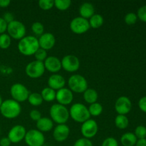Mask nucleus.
<instances>
[{
    "label": "nucleus",
    "mask_w": 146,
    "mask_h": 146,
    "mask_svg": "<svg viewBox=\"0 0 146 146\" xmlns=\"http://www.w3.org/2000/svg\"><path fill=\"white\" fill-rule=\"evenodd\" d=\"M38 38L34 36H25L18 43V50L24 56H32L39 48Z\"/></svg>",
    "instance_id": "1"
},
{
    "label": "nucleus",
    "mask_w": 146,
    "mask_h": 146,
    "mask_svg": "<svg viewBox=\"0 0 146 146\" xmlns=\"http://www.w3.org/2000/svg\"><path fill=\"white\" fill-rule=\"evenodd\" d=\"M21 112V106L19 103L13 99L5 100L0 107V113L4 118L13 119L17 118Z\"/></svg>",
    "instance_id": "2"
},
{
    "label": "nucleus",
    "mask_w": 146,
    "mask_h": 146,
    "mask_svg": "<svg viewBox=\"0 0 146 146\" xmlns=\"http://www.w3.org/2000/svg\"><path fill=\"white\" fill-rule=\"evenodd\" d=\"M49 114L53 122L56 123L58 125L65 124L70 117L69 111L66 107L58 104L51 106L49 110Z\"/></svg>",
    "instance_id": "3"
},
{
    "label": "nucleus",
    "mask_w": 146,
    "mask_h": 146,
    "mask_svg": "<svg viewBox=\"0 0 146 146\" xmlns=\"http://www.w3.org/2000/svg\"><path fill=\"white\" fill-rule=\"evenodd\" d=\"M69 115L75 122L80 123L88 121L91 117L88 108L84 104L80 103H76L71 106L69 110Z\"/></svg>",
    "instance_id": "4"
},
{
    "label": "nucleus",
    "mask_w": 146,
    "mask_h": 146,
    "mask_svg": "<svg viewBox=\"0 0 146 146\" xmlns=\"http://www.w3.org/2000/svg\"><path fill=\"white\" fill-rule=\"evenodd\" d=\"M69 89L76 94H82L88 88V82L84 76L80 74H74L68 80Z\"/></svg>",
    "instance_id": "5"
},
{
    "label": "nucleus",
    "mask_w": 146,
    "mask_h": 146,
    "mask_svg": "<svg viewBox=\"0 0 146 146\" xmlns=\"http://www.w3.org/2000/svg\"><path fill=\"white\" fill-rule=\"evenodd\" d=\"M7 33L11 38L21 40L26 36V27L22 22L18 20H14L7 25Z\"/></svg>",
    "instance_id": "6"
},
{
    "label": "nucleus",
    "mask_w": 146,
    "mask_h": 146,
    "mask_svg": "<svg viewBox=\"0 0 146 146\" xmlns=\"http://www.w3.org/2000/svg\"><path fill=\"white\" fill-rule=\"evenodd\" d=\"M10 94L12 99L19 104L28 100L29 96L30 94L27 87L19 83H17L11 86L10 88Z\"/></svg>",
    "instance_id": "7"
},
{
    "label": "nucleus",
    "mask_w": 146,
    "mask_h": 146,
    "mask_svg": "<svg viewBox=\"0 0 146 146\" xmlns=\"http://www.w3.org/2000/svg\"><path fill=\"white\" fill-rule=\"evenodd\" d=\"M24 141L28 146H42L44 145L45 137L41 131L37 129H31L27 131Z\"/></svg>",
    "instance_id": "8"
},
{
    "label": "nucleus",
    "mask_w": 146,
    "mask_h": 146,
    "mask_svg": "<svg viewBox=\"0 0 146 146\" xmlns=\"http://www.w3.org/2000/svg\"><path fill=\"white\" fill-rule=\"evenodd\" d=\"M45 70L44 62L35 60L27 64L25 68V73L29 78H38L42 76Z\"/></svg>",
    "instance_id": "9"
},
{
    "label": "nucleus",
    "mask_w": 146,
    "mask_h": 146,
    "mask_svg": "<svg viewBox=\"0 0 146 146\" xmlns=\"http://www.w3.org/2000/svg\"><path fill=\"white\" fill-rule=\"evenodd\" d=\"M90 25L88 19L81 17H75L70 23V29L76 34H83L89 30Z\"/></svg>",
    "instance_id": "10"
},
{
    "label": "nucleus",
    "mask_w": 146,
    "mask_h": 146,
    "mask_svg": "<svg viewBox=\"0 0 146 146\" xmlns=\"http://www.w3.org/2000/svg\"><path fill=\"white\" fill-rule=\"evenodd\" d=\"M61 68L67 72H76L80 67V61L77 56L72 54L65 56L61 60Z\"/></svg>",
    "instance_id": "11"
},
{
    "label": "nucleus",
    "mask_w": 146,
    "mask_h": 146,
    "mask_svg": "<svg viewBox=\"0 0 146 146\" xmlns=\"http://www.w3.org/2000/svg\"><path fill=\"white\" fill-rule=\"evenodd\" d=\"M98 131V123L93 119H88V121L83 123L81 127V132L84 138L91 139L97 134Z\"/></svg>",
    "instance_id": "12"
},
{
    "label": "nucleus",
    "mask_w": 146,
    "mask_h": 146,
    "mask_svg": "<svg viewBox=\"0 0 146 146\" xmlns=\"http://www.w3.org/2000/svg\"><path fill=\"white\" fill-rule=\"evenodd\" d=\"M27 131L21 125H16L9 131L7 138L9 139L11 143H19L24 140Z\"/></svg>",
    "instance_id": "13"
},
{
    "label": "nucleus",
    "mask_w": 146,
    "mask_h": 146,
    "mask_svg": "<svg viewBox=\"0 0 146 146\" xmlns=\"http://www.w3.org/2000/svg\"><path fill=\"white\" fill-rule=\"evenodd\" d=\"M56 100L58 104L66 106L72 103L73 100H74V94L69 88L64 87L56 91Z\"/></svg>",
    "instance_id": "14"
},
{
    "label": "nucleus",
    "mask_w": 146,
    "mask_h": 146,
    "mask_svg": "<svg viewBox=\"0 0 146 146\" xmlns=\"http://www.w3.org/2000/svg\"><path fill=\"white\" fill-rule=\"evenodd\" d=\"M132 108V103L131 100L126 96H121L116 100L115 103V111L118 115L128 114Z\"/></svg>",
    "instance_id": "15"
},
{
    "label": "nucleus",
    "mask_w": 146,
    "mask_h": 146,
    "mask_svg": "<svg viewBox=\"0 0 146 146\" xmlns=\"http://www.w3.org/2000/svg\"><path fill=\"white\" fill-rule=\"evenodd\" d=\"M38 41L40 48L45 51L51 49L56 44L55 36L54 34L49 32L44 33L42 35L40 36Z\"/></svg>",
    "instance_id": "16"
},
{
    "label": "nucleus",
    "mask_w": 146,
    "mask_h": 146,
    "mask_svg": "<svg viewBox=\"0 0 146 146\" xmlns=\"http://www.w3.org/2000/svg\"><path fill=\"white\" fill-rule=\"evenodd\" d=\"M70 133V128L66 124H60L56 126L53 132L54 139L57 142H64L68 138Z\"/></svg>",
    "instance_id": "17"
},
{
    "label": "nucleus",
    "mask_w": 146,
    "mask_h": 146,
    "mask_svg": "<svg viewBox=\"0 0 146 146\" xmlns=\"http://www.w3.org/2000/svg\"><path fill=\"white\" fill-rule=\"evenodd\" d=\"M45 69L53 74H56L61 69V61L58 57L50 56L44 61Z\"/></svg>",
    "instance_id": "18"
},
{
    "label": "nucleus",
    "mask_w": 146,
    "mask_h": 146,
    "mask_svg": "<svg viewBox=\"0 0 146 146\" xmlns=\"http://www.w3.org/2000/svg\"><path fill=\"white\" fill-rule=\"evenodd\" d=\"M66 85V80L64 77L59 74H54L50 76L48 79V86L49 88L54 91H58L64 88Z\"/></svg>",
    "instance_id": "19"
},
{
    "label": "nucleus",
    "mask_w": 146,
    "mask_h": 146,
    "mask_svg": "<svg viewBox=\"0 0 146 146\" xmlns=\"http://www.w3.org/2000/svg\"><path fill=\"white\" fill-rule=\"evenodd\" d=\"M54 127V122L52 120L47 117H41L36 121L37 130L41 133H47L51 131Z\"/></svg>",
    "instance_id": "20"
},
{
    "label": "nucleus",
    "mask_w": 146,
    "mask_h": 146,
    "mask_svg": "<svg viewBox=\"0 0 146 146\" xmlns=\"http://www.w3.org/2000/svg\"><path fill=\"white\" fill-rule=\"evenodd\" d=\"M95 9L94 5L89 2L83 3L79 8V14L81 17L88 19L94 14Z\"/></svg>",
    "instance_id": "21"
},
{
    "label": "nucleus",
    "mask_w": 146,
    "mask_h": 146,
    "mask_svg": "<svg viewBox=\"0 0 146 146\" xmlns=\"http://www.w3.org/2000/svg\"><path fill=\"white\" fill-rule=\"evenodd\" d=\"M84 99L86 103L89 104L97 102L98 94L97 91L94 88H87L84 93Z\"/></svg>",
    "instance_id": "22"
},
{
    "label": "nucleus",
    "mask_w": 146,
    "mask_h": 146,
    "mask_svg": "<svg viewBox=\"0 0 146 146\" xmlns=\"http://www.w3.org/2000/svg\"><path fill=\"white\" fill-rule=\"evenodd\" d=\"M137 141L138 139L133 133H125L121 138V143L123 146H134Z\"/></svg>",
    "instance_id": "23"
},
{
    "label": "nucleus",
    "mask_w": 146,
    "mask_h": 146,
    "mask_svg": "<svg viewBox=\"0 0 146 146\" xmlns=\"http://www.w3.org/2000/svg\"><path fill=\"white\" fill-rule=\"evenodd\" d=\"M56 91H54L52 88L49 87H46L41 91V96L44 101L51 102L56 99Z\"/></svg>",
    "instance_id": "24"
},
{
    "label": "nucleus",
    "mask_w": 146,
    "mask_h": 146,
    "mask_svg": "<svg viewBox=\"0 0 146 146\" xmlns=\"http://www.w3.org/2000/svg\"><path fill=\"white\" fill-rule=\"evenodd\" d=\"M88 22H89L90 27H91L92 29H98L104 24V17L101 14H94L89 19Z\"/></svg>",
    "instance_id": "25"
},
{
    "label": "nucleus",
    "mask_w": 146,
    "mask_h": 146,
    "mask_svg": "<svg viewBox=\"0 0 146 146\" xmlns=\"http://www.w3.org/2000/svg\"><path fill=\"white\" fill-rule=\"evenodd\" d=\"M115 125L119 129H125L129 125V120L125 115H118L115 118Z\"/></svg>",
    "instance_id": "26"
},
{
    "label": "nucleus",
    "mask_w": 146,
    "mask_h": 146,
    "mask_svg": "<svg viewBox=\"0 0 146 146\" xmlns=\"http://www.w3.org/2000/svg\"><path fill=\"white\" fill-rule=\"evenodd\" d=\"M28 101L33 106H38L41 105L43 104L44 100L41 97V94L32 93V94H30L29 96Z\"/></svg>",
    "instance_id": "27"
},
{
    "label": "nucleus",
    "mask_w": 146,
    "mask_h": 146,
    "mask_svg": "<svg viewBox=\"0 0 146 146\" xmlns=\"http://www.w3.org/2000/svg\"><path fill=\"white\" fill-rule=\"evenodd\" d=\"M90 115L92 116H99L103 112V106L99 103H94V104H90L89 107L88 108Z\"/></svg>",
    "instance_id": "28"
},
{
    "label": "nucleus",
    "mask_w": 146,
    "mask_h": 146,
    "mask_svg": "<svg viewBox=\"0 0 146 146\" xmlns=\"http://www.w3.org/2000/svg\"><path fill=\"white\" fill-rule=\"evenodd\" d=\"M71 5V0H55L54 7L60 11H66Z\"/></svg>",
    "instance_id": "29"
},
{
    "label": "nucleus",
    "mask_w": 146,
    "mask_h": 146,
    "mask_svg": "<svg viewBox=\"0 0 146 146\" xmlns=\"http://www.w3.org/2000/svg\"><path fill=\"white\" fill-rule=\"evenodd\" d=\"M11 38L7 34H0V48L7 49L11 46Z\"/></svg>",
    "instance_id": "30"
},
{
    "label": "nucleus",
    "mask_w": 146,
    "mask_h": 146,
    "mask_svg": "<svg viewBox=\"0 0 146 146\" xmlns=\"http://www.w3.org/2000/svg\"><path fill=\"white\" fill-rule=\"evenodd\" d=\"M31 31L37 36H40L44 33V26L39 21H36L31 25Z\"/></svg>",
    "instance_id": "31"
},
{
    "label": "nucleus",
    "mask_w": 146,
    "mask_h": 146,
    "mask_svg": "<svg viewBox=\"0 0 146 146\" xmlns=\"http://www.w3.org/2000/svg\"><path fill=\"white\" fill-rule=\"evenodd\" d=\"M38 7L44 11H47L54 7V0H40L38 1Z\"/></svg>",
    "instance_id": "32"
},
{
    "label": "nucleus",
    "mask_w": 146,
    "mask_h": 146,
    "mask_svg": "<svg viewBox=\"0 0 146 146\" xmlns=\"http://www.w3.org/2000/svg\"><path fill=\"white\" fill-rule=\"evenodd\" d=\"M135 135L137 139H144L146 138V128L144 125H138L135 129Z\"/></svg>",
    "instance_id": "33"
},
{
    "label": "nucleus",
    "mask_w": 146,
    "mask_h": 146,
    "mask_svg": "<svg viewBox=\"0 0 146 146\" xmlns=\"http://www.w3.org/2000/svg\"><path fill=\"white\" fill-rule=\"evenodd\" d=\"M137 20H138L137 14H135L133 12L128 13L125 16V18H124V21H125V24H128V25H133L136 23Z\"/></svg>",
    "instance_id": "34"
},
{
    "label": "nucleus",
    "mask_w": 146,
    "mask_h": 146,
    "mask_svg": "<svg viewBox=\"0 0 146 146\" xmlns=\"http://www.w3.org/2000/svg\"><path fill=\"white\" fill-rule=\"evenodd\" d=\"M34 55L36 60L38 61H41V62H44V61L46 59L47 57H48L46 51H45V50L42 49V48H38V49L36 51V53Z\"/></svg>",
    "instance_id": "35"
},
{
    "label": "nucleus",
    "mask_w": 146,
    "mask_h": 146,
    "mask_svg": "<svg viewBox=\"0 0 146 146\" xmlns=\"http://www.w3.org/2000/svg\"><path fill=\"white\" fill-rule=\"evenodd\" d=\"M74 146H93V143L90 139L85 138H81L77 140L74 143Z\"/></svg>",
    "instance_id": "36"
},
{
    "label": "nucleus",
    "mask_w": 146,
    "mask_h": 146,
    "mask_svg": "<svg viewBox=\"0 0 146 146\" xmlns=\"http://www.w3.org/2000/svg\"><path fill=\"white\" fill-rule=\"evenodd\" d=\"M101 146H118V143L115 138L108 137L103 141Z\"/></svg>",
    "instance_id": "37"
},
{
    "label": "nucleus",
    "mask_w": 146,
    "mask_h": 146,
    "mask_svg": "<svg viewBox=\"0 0 146 146\" xmlns=\"http://www.w3.org/2000/svg\"><path fill=\"white\" fill-rule=\"evenodd\" d=\"M137 17L140 20L146 23V5L143 6L138 9Z\"/></svg>",
    "instance_id": "38"
},
{
    "label": "nucleus",
    "mask_w": 146,
    "mask_h": 146,
    "mask_svg": "<svg viewBox=\"0 0 146 146\" xmlns=\"http://www.w3.org/2000/svg\"><path fill=\"white\" fill-rule=\"evenodd\" d=\"M29 117L32 121L36 122V121H38L41 118V113L38 110H31L29 113Z\"/></svg>",
    "instance_id": "39"
},
{
    "label": "nucleus",
    "mask_w": 146,
    "mask_h": 146,
    "mask_svg": "<svg viewBox=\"0 0 146 146\" xmlns=\"http://www.w3.org/2000/svg\"><path fill=\"white\" fill-rule=\"evenodd\" d=\"M138 107L143 112L146 113V96H143L138 101Z\"/></svg>",
    "instance_id": "40"
},
{
    "label": "nucleus",
    "mask_w": 146,
    "mask_h": 146,
    "mask_svg": "<svg viewBox=\"0 0 146 146\" xmlns=\"http://www.w3.org/2000/svg\"><path fill=\"white\" fill-rule=\"evenodd\" d=\"M7 25L8 24L3 19L2 17H0V34L5 33L7 29Z\"/></svg>",
    "instance_id": "41"
},
{
    "label": "nucleus",
    "mask_w": 146,
    "mask_h": 146,
    "mask_svg": "<svg viewBox=\"0 0 146 146\" xmlns=\"http://www.w3.org/2000/svg\"><path fill=\"white\" fill-rule=\"evenodd\" d=\"M3 19L7 23V24H9L11 21H14V15H13L10 12H7L3 15Z\"/></svg>",
    "instance_id": "42"
},
{
    "label": "nucleus",
    "mask_w": 146,
    "mask_h": 146,
    "mask_svg": "<svg viewBox=\"0 0 146 146\" xmlns=\"http://www.w3.org/2000/svg\"><path fill=\"white\" fill-rule=\"evenodd\" d=\"M11 143V141L7 137H4L0 140V146H10Z\"/></svg>",
    "instance_id": "43"
},
{
    "label": "nucleus",
    "mask_w": 146,
    "mask_h": 146,
    "mask_svg": "<svg viewBox=\"0 0 146 146\" xmlns=\"http://www.w3.org/2000/svg\"><path fill=\"white\" fill-rule=\"evenodd\" d=\"M11 4L10 0H0V8H6Z\"/></svg>",
    "instance_id": "44"
},
{
    "label": "nucleus",
    "mask_w": 146,
    "mask_h": 146,
    "mask_svg": "<svg viewBox=\"0 0 146 146\" xmlns=\"http://www.w3.org/2000/svg\"><path fill=\"white\" fill-rule=\"evenodd\" d=\"M135 146H146V138L138 140Z\"/></svg>",
    "instance_id": "45"
},
{
    "label": "nucleus",
    "mask_w": 146,
    "mask_h": 146,
    "mask_svg": "<svg viewBox=\"0 0 146 146\" xmlns=\"http://www.w3.org/2000/svg\"><path fill=\"white\" fill-rule=\"evenodd\" d=\"M2 102H3L2 98H1V95H0V107H1V104H2Z\"/></svg>",
    "instance_id": "46"
},
{
    "label": "nucleus",
    "mask_w": 146,
    "mask_h": 146,
    "mask_svg": "<svg viewBox=\"0 0 146 146\" xmlns=\"http://www.w3.org/2000/svg\"><path fill=\"white\" fill-rule=\"evenodd\" d=\"M42 146H48V145H42Z\"/></svg>",
    "instance_id": "47"
},
{
    "label": "nucleus",
    "mask_w": 146,
    "mask_h": 146,
    "mask_svg": "<svg viewBox=\"0 0 146 146\" xmlns=\"http://www.w3.org/2000/svg\"><path fill=\"white\" fill-rule=\"evenodd\" d=\"M0 133H1V131H0Z\"/></svg>",
    "instance_id": "48"
}]
</instances>
